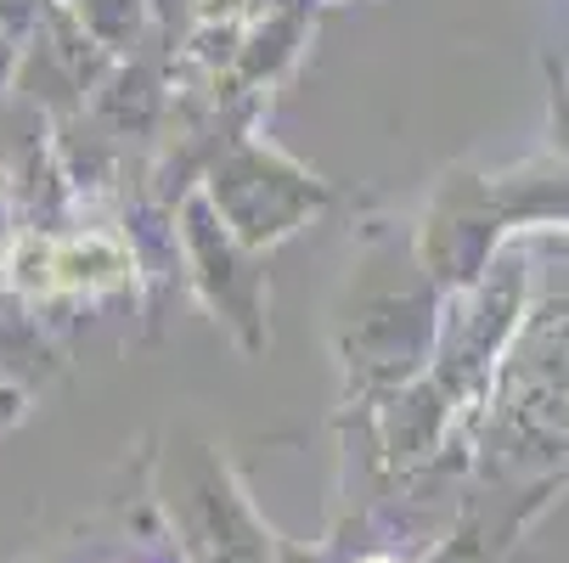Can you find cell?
I'll use <instances>...</instances> for the list:
<instances>
[{"mask_svg":"<svg viewBox=\"0 0 569 563\" xmlns=\"http://www.w3.org/2000/svg\"><path fill=\"white\" fill-rule=\"evenodd\" d=\"M372 563H389V557H372Z\"/></svg>","mask_w":569,"mask_h":563,"instance_id":"cell-1","label":"cell"}]
</instances>
